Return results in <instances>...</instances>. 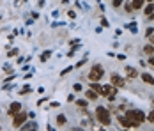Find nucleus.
<instances>
[{"label": "nucleus", "instance_id": "1", "mask_svg": "<svg viewBox=\"0 0 154 131\" xmlns=\"http://www.w3.org/2000/svg\"><path fill=\"white\" fill-rule=\"evenodd\" d=\"M96 117H97V120H99L103 126H108V124H110V112H108L105 106H97V108H96Z\"/></svg>", "mask_w": 154, "mask_h": 131}, {"label": "nucleus", "instance_id": "2", "mask_svg": "<svg viewBox=\"0 0 154 131\" xmlns=\"http://www.w3.org/2000/svg\"><path fill=\"white\" fill-rule=\"evenodd\" d=\"M103 74H105V69H103V66H94L92 69H91V73H89V80L91 82H99L101 78H103Z\"/></svg>", "mask_w": 154, "mask_h": 131}, {"label": "nucleus", "instance_id": "3", "mask_svg": "<svg viewBox=\"0 0 154 131\" xmlns=\"http://www.w3.org/2000/svg\"><path fill=\"white\" fill-rule=\"evenodd\" d=\"M126 117H129L131 120H137V122H140V124L147 119V117L143 115L142 110H128V112H126Z\"/></svg>", "mask_w": 154, "mask_h": 131}, {"label": "nucleus", "instance_id": "4", "mask_svg": "<svg viewBox=\"0 0 154 131\" xmlns=\"http://www.w3.org/2000/svg\"><path fill=\"white\" fill-rule=\"evenodd\" d=\"M25 122H27V114L25 112H18L14 115V119H13V126L14 128H21Z\"/></svg>", "mask_w": 154, "mask_h": 131}, {"label": "nucleus", "instance_id": "5", "mask_svg": "<svg viewBox=\"0 0 154 131\" xmlns=\"http://www.w3.org/2000/svg\"><path fill=\"white\" fill-rule=\"evenodd\" d=\"M119 122H121V126H122V128H138V126H140V122L131 120L129 117H119Z\"/></svg>", "mask_w": 154, "mask_h": 131}, {"label": "nucleus", "instance_id": "6", "mask_svg": "<svg viewBox=\"0 0 154 131\" xmlns=\"http://www.w3.org/2000/svg\"><path fill=\"white\" fill-rule=\"evenodd\" d=\"M110 83H112L113 87L121 89V87L126 85V80H124L122 76H119V74H112V76H110Z\"/></svg>", "mask_w": 154, "mask_h": 131}, {"label": "nucleus", "instance_id": "7", "mask_svg": "<svg viewBox=\"0 0 154 131\" xmlns=\"http://www.w3.org/2000/svg\"><path fill=\"white\" fill-rule=\"evenodd\" d=\"M20 110H21V104H20V103H13V104L9 106V115H11V117H14L16 114L20 112Z\"/></svg>", "mask_w": 154, "mask_h": 131}, {"label": "nucleus", "instance_id": "8", "mask_svg": "<svg viewBox=\"0 0 154 131\" xmlns=\"http://www.w3.org/2000/svg\"><path fill=\"white\" fill-rule=\"evenodd\" d=\"M126 74H128L129 78H137V76H138V71H137L135 67H129V66H128V67H126Z\"/></svg>", "mask_w": 154, "mask_h": 131}, {"label": "nucleus", "instance_id": "9", "mask_svg": "<svg viewBox=\"0 0 154 131\" xmlns=\"http://www.w3.org/2000/svg\"><path fill=\"white\" fill-rule=\"evenodd\" d=\"M142 80H143L147 85H154V78L149 73H143V74H142Z\"/></svg>", "mask_w": 154, "mask_h": 131}, {"label": "nucleus", "instance_id": "10", "mask_svg": "<svg viewBox=\"0 0 154 131\" xmlns=\"http://www.w3.org/2000/svg\"><path fill=\"white\" fill-rule=\"evenodd\" d=\"M85 96H87V99H91V101H94V99H97V98H99V94H97L96 90H92V89H91V90H87V94H85Z\"/></svg>", "mask_w": 154, "mask_h": 131}, {"label": "nucleus", "instance_id": "11", "mask_svg": "<svg viewBox=\"0 0 154 131\" xmlns=\"http://www.w3.org/2000/svg\"><path fill=\"white\" fill-rule=\"evenodd\" d=\"M142 7H143V0H133V9L140 11Z\"/></svg>", "mask_w": 154, "mask_h": 131}, {"label": "nucleus", "instance_id": "12", "mask_svg": "<svg viewBox=\"0 0 154 131\" xmlns=\"http://www.w3.org/2000/svg\"><path fill=\"white\" fill-rule=\"evenodd\" d=\"M143 51L149 53V55H154V44H147V46L143 48Z\"/></svg>", "mask_w": 154, "mask_h": 131}, {"label": "nucleus", "instance_id": "13", "mask_svg": "<svg viewBox=\"0 0 154 131\" xmlns=\"http://www.w3.org/2000/svg\"><path fill=\"white\" fill-rule=\"evenodd\" d=\"M152 13H154V4L151 2V4H149V5L145 7V14L149 16V14H152Z\"/></svg>", "mask_w": 154, "mask_h": 131}, {"label": "nucleus", "instance_id": "14", "mask_svg": "<svg viewBox=\"0 0 154 131\" xmlns=\"http://www.w3.org/2000/svg\"><path fill=\"white\" fill-rule=\"evenodd\" d=\"M91 89H92V90H96L97 94L101 92V85H99V83H96V82H92V83H91Z\"/></svg>", "mask_w": 154, "mask_h": 131}, {"label": "nucleus", "instance_id": "15", "mask_svg": "<svg viewBox=\"0 0 154 131\" xmlns=\"http://www.w3.org/2000/svg\"><path fill=\"white\" fill-rule=\"evenodd\" d=\"M66 122H67V120H66V117H64V115H59V117H57V124H59V126H64Z\"/></svg>", "mask_w": 154, "mask_h": 131}, {"label": "nucleus", "instance_id": "16", "mask_svg": "<svg viewBox=\"0 0 154 131\" xmlns=\"http://www.w3.org/2000/svg\"><path fill=\"white\" fill-rule=\"evenodd\" d=\"M21 128H23V129H35V128H37V124H35V122H29L27 126H21Z\"/></svg>", "mask_w": 154, "mask_h": 131}, {"label": "nucleus", "instance_id": "17", "mask_svg": "<svg viewBox=\"0 0 154 131\" xmlns=\"http://www.w3.org/2000/svg\"><path fill=\"white\" fill-rule=\"evenodd\" d=\"M76 106H80V108H85V106H87V101H85V99H78Z\"/></svg>", "mask_w": 154, "mask_h": 131}, {"label": "nucleus", "instance_id": "18", "mask_svg": "<svg viewBox=\"0 0 154 131\" xmlns=\"http://www.w3.org/2000/svg\"><path fill=\"white\" fill-rule=\"evenodd\" d=\"M50 55H51V51H45V53H43V57H41V62L48 60V58H50Z\"/></svg>", "mask_w": 154, "mask_h": 131}, {"label": "nucleus", "instance_id": "19", "mask_svg": "<svg viewBox=\"0 0 154 131\" xmlns=\"http://www.w3.org/2000/svg\"><path fill=\"white\" fill-rule=\"evenodd\" d=\"M147 120H149V122H152V124H154V110L151 112V114H149V115H147Z\"/></svg>", "mask_w": 154, "mask_h": 131}, {"label": "nucleus", "instance_id": "20", "mask_svg": "<svg viewBox=\"0 0 154 131\" xmlns=\"http://www.w3.org/2000/svg\"><path fill=\"white\" fill-rule=\"evenodd\" d=\"M131 9H133V4H126V5H124V11L131 13Z\"/></svg>", "mask_w": 154, "mask_h": 131}, {"label": "nucleus", "instance_id": "21", "mask_svg": "<svg viewBox=\"0 0 154 131\" xmlns=\"http://www.w3.org/2000/svg\"><path fill=\"white\" fill-rule=\"evenodd\" d=\"M112 4H113V7H119V5H121V4H122V0H113V2H112Z\"/></svg>", "mask_w": 154, "mask_h": 131}, {"label": "nucleus", "instance_id": "22", "mask_svg": "<svg viewBox=\"0 0 154 131\" xmlns=\"http://www.w3.org/2000/svg\"><path fill=\"white\" fill-rule=\"evenodd\" d=\"M149 64H151V66H154V55H151V58H149Z\"/></svg>", "mask_w": 154, "mask_h": 131}, {"label": "nucleus", "instance_id": "23", "mask_svg": "<svg viewBox=\"0 0 154 131\" xmlns=\"http://www.w3.org/2000/svg\"><path fill=\"white\" fill-rule=\"evenodd\" d=\"M75 90H76V92H78V90H82V85H80V83H76V85H75Z\"/></svg>", "mask_w": 154, "mask_h": 131}, {"label": "nucleus", "instance_id": "24", "mask_svg": "<svg viewBox=\"0 0 154 131\" xmlns=\"http://www.w3.org/2000/svg\"><path fill=\"white\" fill-rule=\"evenodd\" d=\"M151 44H154V37H151Z\"/></svg>", "mask_w": 154, "mask_h": 131}, {"label": "nucleus", "instance_id": "25", "mask_svg": "<svg viewBox=\"0 0 154 131\" xmlns=\"http://www.w3.org/2000/svg\"><path fill=\"white\" fill-rule=\"evenodd\" d=\"M147 2H154V0H147Z\"/></svg>", "mask_w": 154, "mask_h": 131}]
</instances>
